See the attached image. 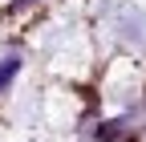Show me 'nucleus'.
<instances>
[{
	"instance_id": "obj_1",
	"label": "nucleus",
	"mask_w": 146,
	"mask_h": 142,
	"mask_svg": "<svg viewBox=\"0 0 146 142\" xmlns=\"http://www.w3.org/2000/svg\"><path fill=\"white\" fill-rule=\"evenodd\" d=\"M21 73V57H8V61H0V90H4V85Z\"/></svg>"
},
{
	"instance_id": "obj_2",
	"label": "nucleus",
	"mask_w": 146,
	"mask_h": 142,
	"mask_svg": "<svg viewBox=\"0 0 146 142\" xmlns=\"http://www.w3.org/2000/svg\"><path fill=\"white\" fill-rule=\"evenodd\" d=\"M29 4H36V0H12V4H8V12H21V8H29Z\"/></svg>"
}]
</instances>
